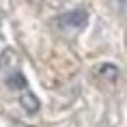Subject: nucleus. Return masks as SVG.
I'll return each mask as SVG.
<instances>
[{"label": "nucleus", "mask_w": 127, "mask_h": 127, "mask_svg": "<svg viewBox=\"0 0 127 127\" xmlns=\"http://www.w3.org/2000/svg\"><path fill=\"white\" fill-rule=\"evenodd\" d=\"M86 20H88V15L84 9H73V11H67V13H63L58 17V24L63 28H82V26H86Z\"/></svg>", "instance_id": "f257e3e1"}, {"label": "nucleus", "mask_w": 127, "mask_h": 127, "mask_svg": "<svg viewBox=\"0 0 127 127\" xmlns=\"http://www.w3.org/2000/svg\"><path fill=\"white\" fill-rule=\"evenodd\" d=\"M20 103H22V108L26 110V112H30V114H34L37 110H39V99H37V95H32V91H22L20 93Z\"/></svg>", "instance_id": "f03ea898"}, {"label": "nucleus", "mask_w": 127, "mask_h": 127, "mask_svg": "<svg viewBox=\"0 0 127 127\" xmlns=\"http://www.w3.org/2000/svg\"><path fill=\"white\" fill-rule=\"evenodd\" d=\"M7 86L11 88V91H26V78L20 73V71H13V73L7 78Z\"/></svg>", "instance_id": "7ed1b4c3"}, {"label": "nucleus", "mask_w": 127, "mask_h": 127, "mask_svg": "<svg viewBox=\"0 0 127 127\" xmlns=\"http://www.w3.org/2000/svg\"><path fill=\"white\" fill-rule=\"evenodd\" d=\"M99 71L106 75V78H110V80H114V78H116V73H119V69L114 67V65H103Z\"/></svg>", "instance_id": "20e7f679"}]
</instances>
